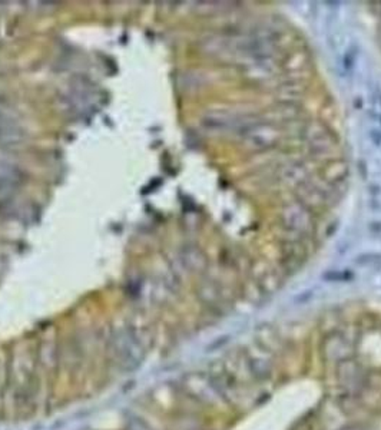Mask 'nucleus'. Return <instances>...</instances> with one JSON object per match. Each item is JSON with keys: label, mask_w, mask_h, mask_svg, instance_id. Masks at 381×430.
<instances>
[{"label": "nucleus", "mask_w": 381, "mask_h": 430, "mask_svg": "<svg viewBox=\"0 0 381 430\" xmlns=\"http://www.w3.org/2000/svg\"><path fill=\"white\" fill-rule=\"evenodd\" d=\"M350 343L344 336L338 333H332L324 340L323 344V355L328 362H335L337 365L349 358Z\"/></svg>", "instance_id": "f257e3e1"}, {"label": "nucleus", "mask_w": 381, "mask_h": 430, "mask_svg": "<svg viewBox=\"0 0 381 430\" xmlns=\"http://www.w3.org/2000/svg\"><path fill=\"white\" fill-rule=\"evenodd\" d=\"M363 376L361 367L350 359L342 360L337 365L338 381L347 388H356L360 386L363 383Z\"/></svg>", "instance_id": "f03ea898"}, {"label": "nucleus", "mask_w": 381, "mask_h": 430, "mask_svg": "<svg viewBox=\"0 0 381 430\" xmlns=\"http://www.w3.org/2000/svg\"><path fill=\"white\" fill-rule=\"evenodd\" d=\"M247 367L250 373L258 380H266L273 374V366L266 359L250 358L247 362Z\"/></svg>", "instance_id": "7ed1b4c3"}, {"label": "nucleus", "mask_w": 381, "mask_h": 430, "mask_svg": "<svg viewBox=\"0 0 381 430\" xmlns=\"http://www.w3.org/2000/svg\"><path fill=\"white\" fill-rule=\"evenodd\" d=\"M284 214L288 217L287 222H288L290 228L299 229V231L309 228V225H310L309 224V214L306 211H302L299 207L291 208L290 211H287Z\"/></svg>", "instance_id": "20e7f679"}, {"label": "nucleus", "mask_w": 381, "mask_h": 430, "mask_svg": "<svg viewBox=\"0 0 381 430\" xmlns=\"http://www.w3.org/2000/svg\"><path fill=\"white\" fill-rule=\"evenodd\" d=\"M344 430H366V429H363L361 426H349Z\"/></svg>", "instance_id": "39448f33"}]
</instances>
